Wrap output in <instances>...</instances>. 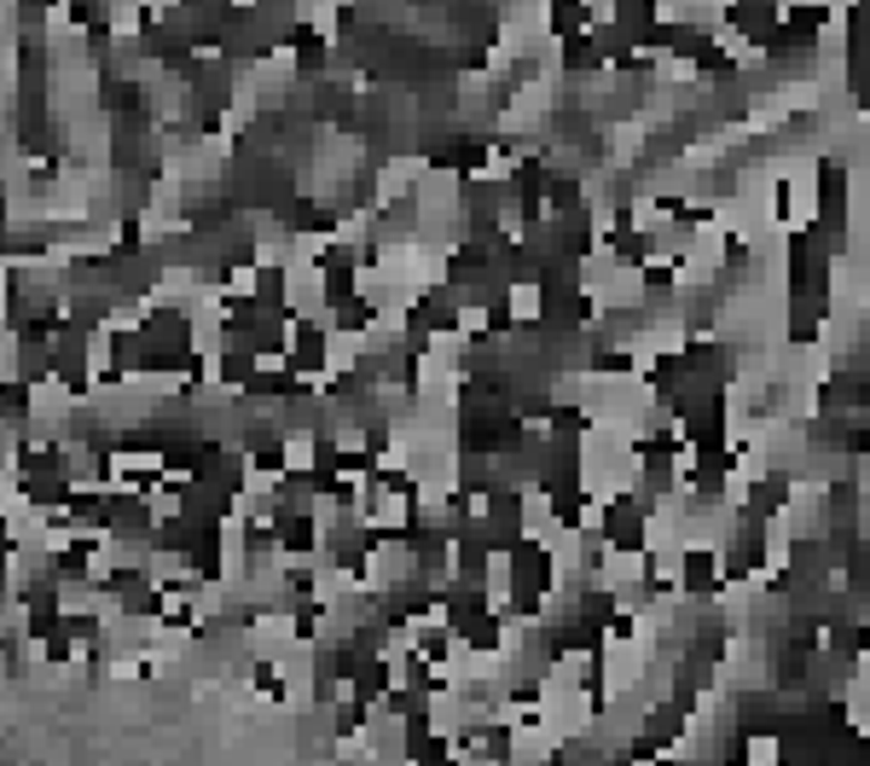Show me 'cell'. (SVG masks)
<instances>
[{"label":"cell","instance_id":"6da1fadb","mask_svg":"<svg viewBox=\"0 0 870 766\" xmlns=\"http://www.w3.org/2000/svg\"><path fill=\"white\" fill-rule=\"evenodd\" d=\"M743 760H749V766H778V760H783V744H778L772 732H755L749 749H743Z\"/></svg>","mask_w":870,"mask_h":766}]
</instances>
